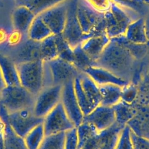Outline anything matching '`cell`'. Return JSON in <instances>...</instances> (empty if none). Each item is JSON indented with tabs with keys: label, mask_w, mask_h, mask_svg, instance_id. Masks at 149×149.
<instances>
[{
	"label": "cell",
	"mask_w": 149,
	"mask_h": 149,
	"mask_svg": "<svg viewBox=\"0 0 149 149\" xmlns=\"http://www.w3.org/2000/svg\"><path fill=\"white\" fill-rule=\"evenodd\" d=\"M56 40L58 51V57L72 63L73 49L63 38L61 34L56 35Z\"/></svg>",
	"instance_id": "cell-31"
},
{
	"label": "cell",
	"mask_w": 149,
	"mask_h": 149,
	"mask_svg": "<svg viewBox=\"0 0 149 149\" xmlns=\"http://www.w3.org/2000/svg\"><path fill=\"white\" fill-rule=\"evenodd\" d=\"M72 63L80 72H84L88 67L95 65V62L83 51L80 45L73 48Z\"/></svg>",
	"instance_id": "cell-29"
},
{
	"label": "cell",
	"mask_w": 149,
	"mask_h": 149,
	"mask_svg": "<svg viewBox=\"0 0 149 149\" xmlns=\"http://www.w3.org/2000/svg\"><path fill=\"white\" fill-rule=\"evenodd\" d=\"M114 149H133L131 131L128 126L123 127Z\"/></svg>",
	"instance_id": "cell-32"
},
{
	"label": "cell",
	"mask_w": 149,
	"mask_h": 149,
	"mask_svg": "<svg viewBox=\"0 0 149 149\" xmlns=\"http://www.w3.org/2000/svg\"><path fill=\"white\" fill-rule=\"evenodd\" d=\"M0 117L9 125L14 133L23 139L33 128L42 123L44 118L34 114L33 108L6 113L0 107Z\"/></svg>",
	"instance_id": "cell-3"
},
{
	"label": "cell",
	"mask_w": 149,
	"mask_h": 149,
	"mask_svg": "<svg viewBox=\"0 0 149 149\" xmlns=\"http://www.w3.org/2000/svg\"><path fill=\"white\" fill-rule=\"evenodd\" d=\"M0 69L6 86L20 85L16 65L8 57L1 53Z\"/></svg>",
	"instance_id": "cell-22"
},
{
	"label": "cell",
	"mask_w": 149,
	"mask_h": 149,
	"mask_svg": "<svg viewBox=\"0 0 149 149\" xmlns=\"http://www.w3.org/2000/svg\"><path fill=\"white\" fill-rule=\"evenodd\" d=\"M36 16L27 7L24 5L16 6L11 12V21L13 29L27 36L29 27Z\"/></svg>",
	"instance_id": "cell-18"
},
{
	"label": "cell",
	"mask_w": 149,
	"mask_h": 149,
	"mask_svg": "<svg viewBox=\"0 0 149 149\" xmlns=\"http://www.w3.org/2000/svg\"><path fill=\"white\" fill-rule=\"evenodd\" d=\"M122 87L113 84H106L99 86L101 94V105L113 107L122 99Z\"/></svg>",
	"instance_id": "cell-23"
},
{
	"label": "cell",
	"mask_w": 149,
	"mask_h": 149,
	"mask_svg": "<svg viewBox=\"0 0 149 149\" xmlns=\"http://www.w3.org/2000/svg\"><path fill=\"white\" fill-rule=\"evenodd\" d=\"M14 8L0 6V47L6 44L9 35L13 30L11 12Z\"/></svg>",
	"instance_id": "cell-24"
},
{
	"label": "cell",
	"mask_w": 149,
	"mask_h": 149,
	"mask_svg": "<svg viewBox=\"0 0 149 149\" xmlns=\"http://www.w3.org/2000/svg\"><path fill=\"white\" fill-rule=\"evenodd\" d=\"M104 15L105 32L111 40L123 36L129 24L136 19L113 1L109 9Z\"/></svg>",
	"instance_id": "cell-7"
},
{
	"label": "cell",
	"mask_w": 149,
	"mask_h": 149,
	"mask_svg": "<svg viewBox=\"0 0 149 149\" xmlns=\"http://www.w3.org/2000/svg\"><path fill=\"white\" fill-rule=\"evenodd\" d=\"M83 122L91 124L98 132L104 130L116 122L113 108L100 104L84 116Z\"/></svg>",
	"instance_id": "cell-15"
},
{
	"label": "cell",
	"mask_w": 149,
	"mask_h": 149,
	"mask_svg": "<svg viewBox=\"0 0 149 149\" xmlns=\"http://www.w3.org/2000/svg\"><path fill=\"white\" fill-rule=\"evenodd\" d=\"M74 93L84 116L101 104L99 86L85 72H80L74 79Z\"/></svg>",
	"instance_id": "cell-2"
},
{
	"label": "cell",
	"mask_w": 149,
	"mask_h": 149,
	"mask_svg": "<svg viewBox=\"0 0 149 149\" xmlns=\"http://www.w3.org/2000/svg\"><path fill=\"white\" fill-rule=\"evenodd\" d=\"M111 39L105 31L88 36L81 44V47L95 63Z\"/></svg>",
	"instance_id": "cell-17"
},
{
	"label": "cell",
	"mask_w": 149,
	"mask_h": 149,
	"mask_svg": "<svg viewBox=\"0 0 149 149\" xmlns=\"http://www.w3.org/2000/svg\"><path fill=\"white\" fill-rule=\"evenodd\" d=\"M52 34V33L39 15L35 17L27 32V37L29 39L38 42L42 41Z\"/></svg>",
	"instance_id": "cell-25"
},
{
	"label": "cell",
	"mask_w": 149,
	"mask_h": 149,
	"mask_svg": "<svg viewBox=\"0 0 149 149\" xmlns=\"http://www.w3.org/2000/svg\"><path fill=\"white\" fill-rule=\"evenodd\" d=\"M40 59L47 62L58 57V51L56 40V35L52 34L40 44Z\"/></svg>",
	"instance_id": "cell-26"
},
{
	"label": "cell",
	"mask_w": 149,
	"mask_h": 149,
	"mask_svg": "<svg viewBox=\"0 0 149 149\" xmlns=\"http://www.w3.org/2000/svg\"><path fill=\"white\" fill-rule=\"evenodd\" d=\"M36 96L21 85L6 86L0 93V107L6 113L33 108Z\"/></svg>",
	"instance_id": "cell-5"
},
{
	"label": "cell",
	"mask_w": 149,
	"mask_h": 149,
	"mask_svg": "<svg viewBox=\"0 0 149 149\" xmlns=\"http://www.w3.org/2000/svg\"><path fill=\"white\" fill-rule=\"evenodd\" d=\"M40 42L34 41L28 37L17 45L0 51L8 57L16 65L41 59L40 54Z\"/></svg>",
	"instance_id": "cell-10"
},
{
	"label": "cell",
	"mask_w": 149,
	"mask_h": 149,
	"mask_svg": "<svg viewBox=\"0 0 149 149\" xmlns=\"http://www.w3.org/2000/svg\"><path fill=\"white\" fill-rule=\"evenodd\" d=\"M6 125L0 117V149H6Z\"/></svg>",
	"instance_id": "cell-36"
},
{
	"label": "cell",
	"mask_w": 149,
	"mask_h": 149,
	"mask_svg": "<svg viewBox=\"0 0 149 149\" xmlns=\"http://www.w3.org/2000/svg\"><path fill=\"white\" fill-rule=\"evenodd\" d=\"M45 137L42 123L33 128L22 139L26 149H38Z\"/></svg>",
	"instance_id": "cell-28"
},
{
	"label": "cell",
	"mask_w": 149,
	"mask_h": 149,
	"mask_svg": "<svg viewBox=\"0 0 149 149\" xmlns=\"http://www.w3.org/2000/svg\"><path fill=\"white\" fill-rule=\"evenodd\" d=\"M62 86L51 85L44 87L36 96L33 112L36 116L44 118L61 102Z\"/></svg>",
	"instance_id": "cell-11"
},
{
	"label": "cell",
	"mask_w": 149,
	"mask_h": 149,
	"mask_svg": "<svg viewBox=\"0 0 149 149\" xmlns=\"http://www.w3.org/2000/svg\"><path fill=\"white\" fill-rule=\"evenodd\" d=\"M135 19L145 17L149 13V0H112Z\"/></svg>",
	"instance_id": "cell-21"
},
{
	"label": "cell",
	"mask_w": 149,
	"mask_h": 149,
	"mask_svg": "<svg viewBox=\"0 0 149 149\" xmlns=\"http://www.w3.org/2000/svg\"><path fill=\"white\" fill-rule=\"evenodd\" d=\"M68 1L59 3L38 15L52 34H61L63 31L66 19Z\"/></svg>",
	"instance_id": "cell-14"
},
{
	"label": "cell",
	"mask_w": 149,
	"mask_h": 149,
	"mask_svg": "<svg viewBox=\"0 0 149 149\" xmlns=\"http://www.w3.org/2000/svg\"><path fill=\"white\" fill-rule=\"evenodd\" d=\"M80 72L72 63L59 57L44 62V87L51 85L62 86L74 79Z\"/></svg>",
	"instance_id": "cell-6"
},
{
	"label": "cell",
	"mask_w": 149,
	"mask_h": 149,
	"mask_svg": "<svg viewBox=\"0 0 149 149\" xmlns=\"http://www.w3.org/2000/svg\"><path fill=\"white\" fill-rule=\"evenodd\" d=\"M136 59L121 42L111 39L95 65L102 67L128 81Z\"/></svg>",
	"instance_id": "cell-1"
},
{
	"label": "cell",
	"mask_w": 149,
	"mask_h": 149,
	"mask_svg": "<svg viewBox=\"0 0 149 149\" xmlns=\"http://www.w3.org/2000/svg\"><path fill=\"white\" fill-rule=\"evenodd\" d=\"M77 137L76 127L66 132L64 149H77Z\"/></svg>",
	"instance_id": "cell-34"
},
{
	"label": "cell",
	"mask_w": 149,
	"mask_h": 149,
	"mask_svg": "<svg viewBox=\"0 0 149 149\" xmlns=\"http://www.w3.org/2000/svg\"><path fill=\"white\" fill-rule=\"evenodd\" d=\"M68 0H15L16 5H24L30 9L36 15L45 10Z\"/></svg>",
	"instance_id": "cell-27"
},
{
	"label": "cell",
	"mask_w": 149,
	"mask_h": 149,
	"mask_svg": "<svg viewBox=\"0 0 149 149\" xmlns=\"http://www.w3.org/2000/svg\"><path fill=\"white\" fill-rule=\"evenodd\" d=\"M144 18H145L147 34V37H148V41H149V13L147 14V15ZM148 45H149V44H148Z\"/></svg>",
	"instance_id": "cell-38"
},
{
	"label": "cell",
	"mask_w": 149,
	"mask_h": 149,
	"mask_svg": "<svg viewBox=\"0 0 149 149\" xmlns=\"http://www.w3.org/2000/svg\"><path fill=\"white\" fill-rule=\"evenodd\" d=\"M76 14L85 34L91 36L105 31L104 13L93 9L84 0H77Z\"/></svg>",
	"instance_id": "cell-8"
},
{
	"label": "cell",
	"mask_w": 149,
	"mask_h": 149,
	"mask_svg": "<svg viewBox=\"0 0 149 149\" xmlns=\"http://www.w3.org/2000/svg\"><path fill=\"white\" fill-rule=\"evenodd\" d=\"M95 10L104 13L110 8L112 0H84Z\"/></svg>",
	"instance_id": "cell-33"
},
{
	"label": "cell",
	"mask_w": 149,
	"mask_h": 149,
	"mask_svg": "<svg viewBox=\"0 0 149 149\" xmlns=\"http://www.w3.org/2000/svg\"><path fill=\"white\" fill-rule=\"evenodd\" d=\"M77 0H68L66 19L63 31V38L73 49L80 45L88 36L85 34L79 22L76 14Z\"/></svg>",
	"instance_id": "cell-9"
},
{
	"label": "cell",
	"mask_w": 149,
	"mask_h": 149,
	"mask_svg": "<svg viewBox=\"0 0 149 149\" xmlns=\"http://www.w3.org/2000/svg\"><path fill=\"white\" fill-rule=\"evenodd\" d=\"M123 36L132 43L148 45L145 18L139 17L133 20L128 26Z\"/></svg>",
	"instance_id": "cell-20"
},
{
	"label": "cell",
	"mask_w": 149,
	"mask_h": 149,
	"mask_svg": "<svg viewBox=\"0 0 149 149\" xmlns=\"http://www.w3.org/2000/svg\"><path fill=\"white\" fill-rule=\"evenodd\" d=\"M42 124L45 136L66 132L76 127L69 118L61 102L44 118Z\"/></svg>",
	"instance_id": "cell-12"
},
{
	"label": "cell",
	"mask_w": 149,
	"mask_h": 149,
	"mask_svg": "<svg viewBox=\"0 0 149 149\" xmlns=\"http://www.w3.org/2000/svg\"><path fill=\"white\" fill-rule=\"evenodd\" d=\"M20 85L33 94L44 87V62L38 59L16 65Z\"/></svg>",
	"instance_id": "cell-4"
},
{
	"label": "cell",
	"mask_w": 149,
	"mask_h": 149,
	"mask_svg": "<svg viewBox=\"0 0 149 149\" xmlns=\"http://www.w3.org/2000/svg\"><path fill=\"white\" fill-rule=\"evenodd\" d=\"M76 129L77 149H100L99 132L93 126L83 122Z\"/></svg>",
	"instance_id": "cell-16"
},
{
	"label": "cell",
	"mask_w": 149,
	"mask_h": 149,
	"mask_svg": "<svg viewBox=\"0 0 149 149\" xmlns=\"http://www.w3.org/2000/svg\"><path fill=\"white\" fill-rule=\"evenodd\" d=\"M84 72L88 74L98 86L113 84L123 87L128 84L127 81L116 76L108 70L97 65L88 67Z\"/></svg>",
	"instance_id": "cell-19"
},
{
	"label": "cell",
	"mask_w": 149,
	"mask_h": 149,
	"mask_svg": "<svg viewBox=\"0 0 149 149\" xmlns=\"http://www.w3.org/2000/svg\"><path fill=\"white\" fill-rule=\"evenodd\" d=\"M131 138L133 149H149V141L139 137L131 132Z\"/></svg>",
	"instance_id": "cell-35"
},
{
	"label": "cell",
	"mask_w": 149,
	"mask_h": 149,
	"mask_svg": "<svg viewBox=\"0 0 149 149\" xmlns=\"http://www.w3.org/2000/svg\"><path fill=\"white\" fill-rule=\"evenodd\" d=\"M73 80H70L62 85L61 102L71 121L77 127L83 122L84 115L76 98Z\"/></svg>",
	"instance_id": "cell-13"
},
{
	"label": "cell",
	"mask_w": 149,
	"mask_h": 149,
	"mask_svg": "<svg viewBox=\"0 0 149 149\" xmlns=\"http://www.w3.org/2000/svg\"><path fill=\"white\" fill-rule=\"evenodd\" d=\"M6 84L5 83L2 72L1 71V69H0V93H1V91L3 90V88L6 87Z\"/></svg>",
	"instance_id": "cell-37"
},
{
	"label": "cell",
	"mask_w": 149,
	"mask_h": 149,
	"mask_svg": "<svg viewBox=\"0 0 149 149\" xmlns=\"http://www.w3.org/2000/svg\"><path fill=\"white\" fill-rule=\"evenodd\" d=\"M66 132L45 136L38 149H64Z\"/></svg>",
	"instance_id": "cell-30"
}]
</instances>
